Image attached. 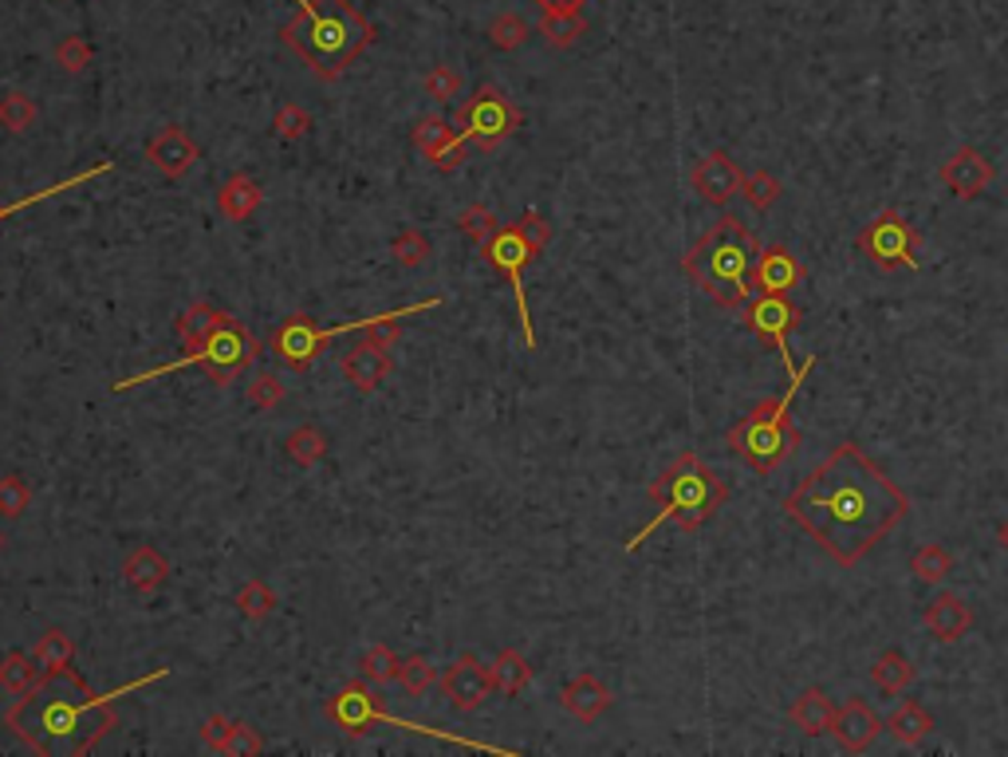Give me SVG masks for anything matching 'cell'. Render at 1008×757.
Returning <instances> with one entry per match:
<instances>
[{
  "label": "cell",
  "mask_w": 1008,
  "mask_h": 757,
  "mask_svg": "<svg viewBox=\"0 0 1008 757\" xmlns=\"http://www.w3.org/2000/svg\"><path fill=\"white\" fill-rule=\"evenodd\" d=\"M785 514L836 565L851 568L906 521L910 497L859 450V442H839L785 497Z\"/></svg>",
  "instance_id": "6da1fadb"
},
{
  "label": "cell",
  "mask_w": 1008,
  "mask_h": 757,
  "mask_svg": "<svg viewBox=\"0 0 1008 757\" xmlns=\"http://www.w3.org/2000/svg\"><path fill=\"white\" fill-rule=\"evenodd\" d=\"M170 670L158 667L150 675H142L139 683L111 690V695H91L87 683L79 675L63 670H43L28 695H20L4 714V726L24 741L32 754L48 757H79L96 746L103 734H111L119 726L114 714V698H127L130 690H142L147 683L166 679Z\"/></svg>",
  "instance_id": "7a4b0ae2"
},
{
  "label": "cell",
  "mask_w": 1008,
  "mask_h": 757,
  "mask_svg": "<svg viewBox=\"0 0 1008 757\" xmlns=\"http://www.w3.org/2000/svg\"><path fill=\"white\" fill-rule=\"evenodd\" d=\"M760 245L752 229L737 213H725L709 226V233L681 257V272L701 288L717 308L741 312L752 297V269H757Z\"/></svg>",
  "instance_id": "3957f363"
},
{
  "label": "cell",
  "mask_w": 1008,
  "mask_h": 757,
  "mask_svg": "<svg viewBox=\"0 0 1008 757\" xmlns=\"http://www.w3.org/2000/svg\"><path fill=\"white\" fill-rule=\"evenodd\" d=\"M280 40L319 79H339L347 63L375 40V28L355 12L351 0H300L296 17L280 28Z\"/></svg>",
  "instance_id": "277c9868"
},
{
  "label": "cell",
  "mask_w": 1008,
  "mask_h": 757,
  "mask_svg": "<svg viewBox=\"0 0 1008 757\" xmlns=\"http://www.w3.org/2000/svg\"><path fill=\"white\" fill-rule=\"evenodd\" d=\"M650 501L658 505V514L650 517L635 537L622 540V549L627 552L642 549L647 537H655L666 521H673L681 532L701 529V525H706L709 517H717V509L729 501V486H725L721 474H717L713 466H706L698 454H678V458L650 481Z\"/></svg>",
  "instance_id": "5b68a950"
},
{
  "label": "cell",
  "mask_w": 1008,
  "mask_h": 757,
  "mask_svg": "<svg viewBox=\"0 0 1008 757\" xmlns=\"http://www.w3.org/2000/svg\"><path fill=\"white\" fill-rule=\"evenodd\" d=\"M819 363V356H811L804 367H796L792 379H788V391L776 395V399H765L749 410V415L737 422V427L725 435V446H729L737 458L757 474H772L788 454L800 446V430L792 422V399L800 395V387L808 384L811 367Z\"/></svg>",
  "instance_id": "8992f818"
},
{
  "label": "cell",
  "mask_w": 1008,
  "mask_h": 757,
  "mask_svg": "<svg viewBox=\"0 0 1008 757\" xmlns=\"http://www.w3.org/2000/svg\"><path fill=\"white\" fill-rule=\"evenodd\" d=\"M257 359H260L257 336H252V331L244 328L237 316L221 312V316H217V323H213V331H209V340L201 343L198 351H186V356L173 359V363L150 367V371H139V375H130V379H119V384H111V391H130V387L154 384V379H162V375H170V371H181V367H201L209 384L229 387V384H237V375L249 371Z\"/></svg>",
  "instance_id": "52a82bcc"
},
{
  "label": "cell",
  "mask_w": 1008,
  "mask_h": 757,
  "mask_svg": "<svg viewBox=\"0 0 1008 757\" xmlns=\"http://www.w3.org/2000/svg\"><path fill=\"white\" fill-rule=\"evenodd\" d=\"M323 714H328L331 723H336L343 734H367L375 723H387V726H398V730L426 734V738H441V741H457V746H466V749H481V754H500V757H512V754H517V749L485 746V741H469V738H461V734H446V730H433V726L410 723V718H398V714L382 710L379 698H375L371 690L362 687V683H347V687L339 690V695L331 698L328 706H323Z\"/></svg>",
  "instance_id": "ba28073f"
},
{
  "label": "cell",
  "mask_w": 1008,
  "mask_h": 757,
  "mask_svg": "<svg viewBox=\"0 0 1008 757\" xmlns=\"http://www.w3.org/2000/svg\"><path fill=\"white\" fill-rule=\"evenodd\" d=\"M855 245H859V252L875 265V269L895 272V269H914V265H918V245H922V237H918V229H914L898 209H882L879 218H870L867 226L859 229Z\"/></svg>",
  "instance_id": "9c48e42d"
},
{
  "label": "cell",
  "mask_w": 1008,
  "mask_h": 757,
  "mask_svg": "<svg viewBox=\"0 0 1008 757\" xmlns=\"http://www.w3.org/2000/svg\"><path fill=\"white\" fill-rule=\"evenodd\" d=\"M520 127V111L497 88H481L457 111V135L477 150H497Z\"/></svg>",
  "instance_id": "30bf717a"
},
{
  "label": "cell",
  "mask_w": 1008,
  "mask_h": 757,
  "mask_svg": "<svg viewBox=\"0 0 1008 757\" xmlns=\"http://www.w3.org/2000/svg\"><path fill=\"white\" fill-rule=\"evenodd\" d=\"M371 323H375V316L319 328V323H311V316H288V320L272 331V356L285 359L292 371H308V367L319 359V351H323V343L336 340V336H347V331H367Z\"/></svg>",
  "instance_id": "8fae6325"
},
{
  "label": "cell",
  "mask_w": 1008,
  "mask_h": 757,
  "mask_svg": "<svg viewBox=\"0 0 1008 757\" xmlns=\"http://www.w3.org/2000/svg\"><path fill=\"white\" fill-rule=\"evenodd\" d=\"M804 312L792 305L788 297H776V292H752L749 300H745L741 308V323L749 336H757V340L772 343L776 351H780V363H785V371L792 375V351H788V336H792L796 328H800Z\"/></svg>",
  "instance_id": "7c38bea8"
},
{
  "label": "cell",
  "mask_w": 1008,
  "mask_h": 757,
  "mask_svg": "<svg viewBox=\"0 0 1008 757\" xmlns=\"http://www.w3.org/2000/svg\"><path fill=\"white\" fill-rule=\"evenodd\" d=\"M481 257L497 272H505V280L512 285V292H517V308H520V331H525L528 351H536V328H532V312H528V292H525V269H528V261H536V252L528 249V241L520 237V229L509 226V229H497V233L481 245Z\"/></svg>",
  "instance_id": "4fadbf2b"
},
{
  "label": "cell",
  "mask_w": 1008,
  "mask_h": 757,
  "mask_svg": "<svg viewBox=\"0 0 1008 757\" xmlns=\"http://www.w3.org/2000/svg\"><path fill=\"white\" fill-rule=\"evenodd\" d=\"M438 687H441V695L449 698V706H453V710H461V714L481 710V706L489 703L492 690H497V687H492V670L485 667V663L477 659L473 651L457 655V659L449 663L446 670H441Z\"/></svg>",
  "instance_id": "5bb4252c"
},
{
  "label": "cell",
  "mask_w": 1008,
  "mask_h": 757,
  "mask_svg": "<svg viewBox=\"0 0 1008 757\" xmlns=\"http://www.w3.org/2000/svg\"><path fill=\"white\" fill-rule=\"evenodd\" d=\"M938 175H941V182H946V190L954 193V198L974 201V198H981V193L992 186V178H997V166H992L977 147H957L954 155L941 162Z\"/></svg>",
  "instance_id": "9a60e30c"
},
{
  "label": "cell",
  "mask_w": 1008,
  "mask_h": 757,
  "mask_svg": "<svg viewBox=\"0 0 1008 757\" xmlns=\"http://www.w3.org/2000/svg\"><path fill=\"white\" fill-rule=\"evenodd\" d=\"M690 182H693V193H698L701 201H709V206H729V201L741 193L745 170L732 162L725 150H709V155L693 166Z\"/></svg>",
  "instance_id": "2e32d148"
},
{
  "label": "cell",
  "mask_w": 1008,
  "mask_h": 757,
  "mask_svg": "<svg viewBox=\"0 0 1008 757\" xmlns=\"http://www.w3.org/2000/svg\"><path fill=\"white\" fill-rule=\"evenodd\" d=\"M808 280V269L796 257L788 245H768L760 249L757 269H752V292H776V297H788L792 288H800Z\"/></svg>",
  "instance_id": "e0dca14e"
},
{
  "label": "cell",
  "mask_w": 1008,
  "mask_h": 757,
  "mask_svg": "<svg viewBox=\"0 0 1008 757\" xmlns=\"http://www.w3.org/2000/svg\"><path fill=\"white\" fill-rule=\"evenodd\" d=\"M415 147L433 162V170L453 175L457 166L469 158V142L457 135V127H449L446 119H422L415 127Z\"/></svg>",
  "instance_id": "ac0fdd59"
},
{
  "label": "cell",
  "mask_w": 1008,
  "mask_h": 757,
  "mask_svg": "<svg viewBox=\"0 0 1008 757\" xmlns=\"http://www.w3.org/2000/svg\"><path fill=\"white\" fill-rule=\"evenodd\" d=\"M147 158L154 162V170L162 178H186L198 166V142L186 135V127L170 122L154 139L147 142Z\"/></svg>",
  "instance_id": "d6986e66"
},
{
  "label": "cell",
  "mask_w": 1008,
  "mask_h": 757,
  "mask_svg": "<svg viewBox=\"0 0 1008 757\" xmlns=\"http://www.w3.org/2000/svg\"><path fill=\"white\" fill-rule=\"evenodd\" d=\"M831 734H836V741L847 749V754H862V749L875 746V738L882 734V718L870 710L862 698H851V703L836 706V723H831Z\"/></svg>",
  "instance_id": "ffe728a7"
},
{
  "label": "cell",
  "mask_w": 1008,
  "mask_h": 757,
  "mask_svg": "<svg viewBox=\"0 0 1008 757\" xmlns=\"http://www.w3.org/2000/svg\"><path fill=\"white\" fill-rule=\"evenodd\" d=\"M922 624H926V631L938 639V644H957V639L969 636V627H974V611H969V604L961 600V596L941 592V596H934V600L926 604Z\"/></svg>",
  "instance_id": "44dd1931"
},
{
  "label": "cell",
  "mask_w": 1008,
  "mask_h": 757,
  "mask_svg": "<svg viewBox=\"0 0 1008 757\" xmlns=\"http://www.w3.org/2000/svg\"><path fill=\"white\" fill-rule=\"evenodd\" d=\"M611 703H615L611 687H607L603 679H595V675H576V679L560 690V706L571 714V718H579V723L603 718V714L611 710Z\"/></svg>",
  "instance_id": "7402d4cb"
},
{
  "label": "cell",
  "mask_w": 1008,
  "mask_h": 757,
  "mask_svg": "<svg viewBox=\"0 0 1008 757\" xmlns=\"http://www.w3.org/2000/svg\"><path fill=\"white\" fill-rule=\"evenodd\" d=\"M343 375H347V384L355 387V391H362V395H371V391H379V384L387 379V371H390V356L382 348H375V343H355V348H347V356H343Z\"/></svg>",
  "instance_id": "603a6c76"
},
{
  "label": "cell",
  "mask_w": 1008,
  "mask_h": 757,
  "mask_svg": "<svg viewBox=\"0 0 1008 757\" xmlns=\"http://www.w3.org/2000/svg\"><path fill=\"white\" fill-rule=\"evenodd\" d=\"M260 201H265V186L252 175H233L224 178L221 190H217V213L224 221H249L260 209Z\"/></svg>",
  "instance_id": "cb8c5ba5"
},
{
  "label": "cell",
  "mask_w": 1008,
  "mask_h": 757,
  "mask_svg": "<svg viewBox=\"0 0 1008 757\" xmlns=\"http://www.w3.org/2000/svg\"><path fill=\"white\" fill-rule=\"evenodd\" d=\"M788 718H792V726L800 734H808V738H819V734H831V723H836V703H831L828 690L808 687L792 703Z\"/></svg>",
  "instance_id": "d4e9b609"
},
{
  "label": "cell",
  "mask_w": 1008,
  "mask_h": 757,
  "mask_svg": "<svg viewBox=\"0 0 1008 757\" xmlns=\"http://www.w3.org/2000/svg\"><path fill=\"white\" fill-rule=\"evenodd\" d=\"M166 576H170V560H166L154 545H139V549L122 560V580H127L130 588L142 592V596L154 592V588H162Z\"/></svg>",
  "instance_id": "484cf974"
},
{
  "label": "cell",
  "mask_w": 1008,
  "mask_h": 757,
  "mask_svg": "<svg viewBox=\"0 0 1008 757\" xmlns=\"http://www.w3.org/2000/svg\"><path fill=\"white\" fill-rule=\"evenodd\" d=\"M887 730L890 738L898 741V746H922L926 738L934 734V714L926 710L922 703H914V698H902L898 703V710L887 718Z\"/></svg>",
  "instance_id": "4316f807"
},
{
  "label": "cell",
  "mask_w": 1008,
  "mask_h": 757,
  "mask_svg": "<svg viewBox=\"0 0 1008 757\" xmlns=\"http://www.w3.org/2000/svg\"><path fill=\"white\" fill-rule=\"evenodd\" d=\"M914 679H918V667L898 647L895 651H882L879 659L870 663V687L882 690V695H906Z\"/></svg>",
  "instance_id": "83f0119b"
},
{
  "label": "cell",
  "mask_w": 1008,
  "mask_h": 757,
  "mask_svg": "<svg viewBox=\"0 0 1008 757\" xmlns=\"http://www.w3.org/2000/svg\"><path fill=\"white\" fill-rule=\"evenodd\" d=\"M492 687L500 690V695H509V698H517L520 690L532 683V667H528V659L520 651H500L497 659H492Z\"/></svg>",
  "instance_id": "f1b7e54d"
},
{
  "label": "cell",
  "mask_w": 1008,
  "mask_h": 757,
  "mask_svg": "<svg viewBox=\"0 0 1008 757\" xmlns=\"http://www.w3.org/2000/svg\"><path fill=\"white\" fill-rule=\"evenodd\" d=\"M217 316H221V308L206 305V300H198V305H190L186 312L178 316V340L186 351H198L201 343L209 340V331H213Z\"/></svg>",
  "instance_id": "f546056e"
},
{
  "label": "cell",
  "mask_w": 1008,
  "mask_h": 757,
  "mask_svg": "<svg viewBox=\"0 0 1008 757\" xmlns=\"http://www.w3.org/2000/svg\"><path fill=\"white\" fill-rule=\"evenodd\" d=\"M40 663L32 659V655H24V651H9L4 659H0V687L9 690L12 698H20V695H28V690L40 683Z\"/></svg>",
  "instance_id": "4dcf8cb0"
},
{
  "label": "cell",
  "mask_w": 1008,
  "mask_h": 757,
  "mask_svg": "<svg viewBox=\"0 0 1008 757\" xmlns=\"http://www.w3.org/2000/svg\"><path fill=\"white\" fill-rule=\"evenodd\" d=\"M583 17H579V9H543V20H540V36L548 40L552 48H571L583 36Z\"/></svg>",
  "instance_id": "1f68e13d"
},
{
  "label": "cell",
  "mask_w": 1008,
  "mask_h": 757,
  "mask_svg": "<svg viewBox=\"0 0 1008 757\" xmlns=\"http://www.w3.org/2000/svg\"><path fill=\"white\" fill-rule=\"evenodd\" d=\"M111 170H114V162H96L91 170H79L76 178H63V182L48 186V190H36V193H28V198H20V201H9V206H0V221L12 218V213H20V209L36 206V201H43V198H56V193H63V190H76V186L91 182V178H99V175H111Z\"/></svg>",
  "instance_id": "d6a6232c"
},
{
  "label": "cell",
  "mask_w": 1008,
  "mask_h": 757,
  "mask_svg": "<svg viewBox=\"0 0 1008 757\" xmlns=\"http://www.w3.org/2000/svg\"><path fill=\"white\" fill-rule=\"evenodd\" d=\"M71 655H76V647H71L68 631H60V627H48L40 639H36L32 647V659L40 663V670H63L71 667Z\"/></svg>",
  "instance_id": "836d02e7"
},
{
  "label": "cell",
  "mask_w": 1008,
  "mask_h": 757,
  "mask_svg": "<svg viewBox=\"0 0 1008 757\" xmlns=\"http://www.w3.org/2000/svg\"><path fill=\"white\" fill-rule=\"evenodd\" d=\"M780 193H785V186H780V178H776L772 170H749L741 182V198L749 201V209H757V213L772 209L776 201H780Z\"/></svg>",
  "instance_id": "e575fe53"
},
{
  "label": "cell",
  "mask_w": 1008,
  "mask_h": 757,
  "mask_svg": "<svg viewBox=\"0 0 1008 757\" xmlns=\"http://www.w3.org/2000/svg\"><path fill=\"white\" fill-rule=\"evenodd\" d=\"M910 572L918 576L922 584H941L949 572H954V557H949L941 545H934V540H930V545H922V549H914Z\"/></svg>",
  "instance_id": "d590c367"
},
{
  "label": "cell",
  "mask_w": 1008,
  "mask_h": 757,
  "mask_svg": "<svg viewBox=\"0 0 1008 757\" xmlns=\"http://www.w3.org/2000/svg\"><path fill=\"white\" fill-rule=\"evenodd\" d=\"M285 446H288V458L292 461H300V466H316L323 454H328V435L319 427H296L292 435L285 438Z\"/></svg>",
  "instance_id": "8d00e7d4"
},
{
  "label": "cell",
  "mask_w": 1008,
  "mask_h": 757,
  "mask_svg": "<svg viewBox=\"0 0 1008 757\" xmlns=\"http://www.w3.org/2000/svg\"><path fill=\"white\" fill-rule=\"evenodd\" d=\"M36 122V99L24 96V91H9L0 99V127L12 135H24L28 127Z\"/></svg>",
  "instance_id": "74e56055"
},
{
  "label": "cell",
  "mask_w": 1008,
  "mask_h": 757,
  "mask_svg": "<svg viewBox=\"0 0 1008 757\" xmlns=\"http://www.w3.org/2000/svg\"><path fill=\"white\" fill-rule=\"evenodd\" d=\"M272 608H277V592H272L265 580H257V576H252V580H244L241 588H237V611H241V616L265 619Z\"/></svg>",
  "instance_id": "f35d334b"
},
{
  "label": "cell",
  "mask_w": 1008,
  "mask_h": 757,
  "mask_svg": "<svg viewBox=\"0 0 1008 757\" xmlns=\"http://www.w3.org/2000/svg\"><path fill=\"white\" fill-rule=\"evenodd\" d=\"M285 402V379L272 371H257L249 384V407L260 410V415H272V410Z\"/></svg>",
  "instance_id": "ab89813d"
},
{
  "label": "cell",
  "mask_w": 1008,
  "mask_h": 757,
  "mask_svg": "<svg viewBox=\"0 0 1008 757\" xmlns=\"http://www.w3.org/2000/svg\"><path fill=\"white\" fill-rule=\"evenodd\" d=\"M441 675L433 670V663L426 659V655H406L402 667H398V683H402L410 695H426Z\"/></svg>",
  "instance_id": "60d3db41"
},
{
  "label": "cell",
  "mask_w": 1008,
  "mask_h": 757,
  "mask_svg": "<svg viewBox=\"0 0 1008 757\" xmlns=\"http://www.w3.org/2000/svg\"><path fill=\"white\" fill-rule=\"evenodd\" d=\"M28 505H32V486H28L20 474H4V478H0V517L17 521Z\"/></svg>",
  "instance_id": "b9f144b4"
},
{
  "label": "cell",
  "mask_w": 1008,
  "mask_h": 757,
  "mask_svg": "<svg viewBox=\"0 0 1008 757\" xmlns=\"http://www.w3.org/2000/svg\"><path fill=\"white\" fill-rule=\"evenodd\" d=\"M362 679L371 683H395L398 679V667H402V659H398L395 651H390L387 644H375L371 651L362 655Z\"/></svg>",
  "instance_id": "7bdbcfd3"
},
{
  "label": "cell",
  "mask_w": 1008,
  "mask_h": 757,
  "mask_svg": "<svg viewBox=\"0 0 1008 757\" xmlns=\"http://www.w3.org/2000/svg\"><path fill=\"white\" fill-rule=\"evenodd\" d=\"M430 252H433V249H430V241H426V237L418 233V229H402V233H398L395 241H390V257H395V261L402 265V269H418V265H422L426 257H430Z\"/></svg>",
  "instance_id": "ee69618b"
},
{
  "label": "cell",
  "mask_w": 1008,
  "mask_h": 757,
  "mask_svg": "<svg viewBox=\"0 0 1008 757\" xmlns=\"http://www.w3.org/2000/svg\"><path fill=\"white\" fill-rule=\"evenodd\" d=\"M457 229H461L466 237H473L477 249H481V245L500 229V221H497V213H492V209L469 206V209H461V213H457Z\"/></svg>",
  "instance_id": "f6af8a7d"
},
{
  "label": "cell",
  "mask_w": 1008,
  "mask_h": 757,
  "mask_svg": "<svg viewBox=\"0 0 1008 757\" xmlns=\"http://www.w3.org/2000/svg\"><path fill=\"white\" fill-rule=\"evenodd\" d=\"M272 131H277L285 142H300L303 135L311 131V114L303 111L300 103H280L277 119H272Z\"/></svg>",
  "instance_id": "bcb514c9"
},
{
  "label": "cell",
  "mask_w": 1008,
  "mask_h": 757,
  "mask_svg": "<svg viewBox=\"0 0 1008 757\" xmlns=\"http://www.w3.org/2000/svg\"><path fill=\"white\" fill-rule=\"evenodd\" d=\"M457 91H461V76H457V68H449V63H438V68L426 76V96H430L433 103H453Z\"/></svg>",
  "instance_id": "7dc6e473"
},
{
  "label": "cell",
  "mask_w": 1008,
  "mask_h": 757,
  "mask_svg": "<svg viewBox=\"0 0 1008 757\" xmlns=\"http://www.w3.org/2000/svg\"><path fill=\"white\" fill-rule=\"evenodd\" d=\"M489 40L500 48V52H512V48H520L528 40V24L520 17H512V12L509 17H497L489 28Z\"/></svg>",
  "instance_id": "c3c4849f"
},
{
  "label": "cell",
  "mask_w": 1008,
  "mask_h": 757,
  "mask_svg": "<svg viewBox=\"0 0 1008 757\" xmlns=\"http://www.w3.org/2000/svg\"><path fill=\"white\" fill-rule=\"evenodd\" d=\"M517 229H520V237H525L528 249H532L536 257L548 249V241H552V221L543 218V213H536V209H528L525 218L517 221Z\"/></svg>",
  "instance_id": "681fc988"
},
{
  "label": "cell",
  "mask_w": 1008,
  "mask_h": 757,
  "mask_svg": "<svg viewBox=\"0 0 1008 757\" xmlns=\"http://www.w3.org/2000/svg\"><path fill=\"white\" fill-rule=\"evenodd\" d=\"M56 63H60L68 76H79V71L91 63V44L79 40V36H68V40H60V48H56Z\"/></svg>",
  "instance_id": "f907efd6"
},
{
  "label": "cell",
  "mask_w": 1008,
  "mask_h": 757,
  "mask_svg": "<svg viewBox=\"0 0 1008 757\" xmlns=\"http://www.w3.org/2000/svg\"><path fill=\"white\" fill-rule=\"evenodd\" d=\"M265 749V738H260L257 730H252L249 723H233V730H229V741H224L221 754H260Z\"/></svg>",
  "instance_id": "816d5d0a"
},
{
  "label": "cell",
  "mask_w": 1008,
  "mask_h": 757,
  "mask_svg": "<svg viewBox=\"0 0 1008 757\" xmlns=\"http://www.w3.org/2000/svg\"><path fill=\"white\" fill-rule=\"evenodd\" d=\"M229 730H233V718H224V714H209L206 723H201V741L221 754L224 741H229Z\"/></svg>",
  "instance_id": "f5cc1de1"
},
{
  "label": "cell",
  "mask_w": 1008,
  "mask_h": 757,
  "mask_svg": "<svg viewBox=\"0 0 1008 757\" xmlns=\"http://www.w3.org/2000/svg\"><path fill=\"white\" fill-rule=\"evenodd\" d=\"M536 4H543V9H579L583 0H536Z\"/></svg>",
  "instance_id": "db71d44e"
},
{
  "label": "cell",
  "mask_w": 1008,
  "mask_h": 757,
  "mask_svg": "<svg viewBox=\"0 0 1008 757\" xmlns=\"http://www.w3.org/2000/svg\"><path fill=\"white\" fill-rule=\"evenodd\" d=\"M997 540H1000V549H1005V552H1008V517H1005V521H1000V529H997Z\"/></svg>",
  "instance_id": "11a10c76"
},
{
  "label": "cell",
  "mask_w": 1008,
  "mask_h": 757,
  "mask_svg": "<svg viewBox=\"0 0 1008 757\" xmlns=\"http://www.w3.org/2000/svg\"><path fill=\"white\" fill-rule=\"evenodd\" d=\"M0 549H4V537H0Z\"/></svg>",
  "instance_id": "9f6ffc18"
}]
</instances>
